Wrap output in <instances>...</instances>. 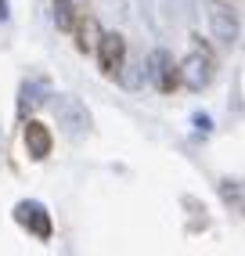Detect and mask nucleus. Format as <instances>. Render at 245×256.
Returning <instances> with one entry per match:
<instances>
[{"label":"nucleus","mask_w":245,"mask_h":256,"mask_svg":"<svg viewBox=\"0 0 245 256\" xmlns=\"http://www.w3.org/2000/svg\"><path fill=\"white\" fill-rule=\"evenodd\" d=\"M72 4H76V0H72Z\"/></svg>","instance_id":"ddd939ff"},{"label":"nucleus","mask_w":245,"mask_h":256,"mask_svg":"<svg viewBox=\"0 0 245 256\" xmlns=\"http://www.w3.org/2000/svg\"><path fill=\"white\" fill-rule=\"evenodd\" d=\"M148 80L155 83V90L159 94H173L180 87V69H177V62H173L170 50H152V58H148Z\"/></svg>","instance_id":"f03ea898"},{"label":"nucleus","mask_w":245,"mask_h":256,"mask_svg":"<svg viewBox=\"0 0 245 256\" xmlns=\"http://www.w3.org/2000/svg\"><path fill=\"white\" fill-rule=\"evenodd\" d=\"M220 195H224V202L227 206H234V210H242V184L238 180H220Z\"/></svg>","instance_id":"9d476101"},{"label":"nucleus","mask_w":245,"mask_h":256,"mask_svg":"<svg viewBox=\"0 0 245 256\" xmlns=\"http://www.w3.org/2000/svg\"><path fill=\"white\" fill-rule=\"evenodd\" d=\"M54 112H58V123L72 134V138H83L86 130H90V112H86L76 98H68V94H62L58 101H54Z\"/></svg>","instance_id":"423d86ee"},{"label":"nucleus","mask_w":245,"mask_h":256,"mask_svg":"<svg viewBox=\"0 0 245 256\" xmlns=\"http://www.w3.org/2000/svg\"><path fill=\"white\" fill-rule=\"evenodd\" d=\"M177 69H180V87L188 90H206L209 83H213V72H216V62H213V50L209 47H191V54L184 62H177Z\"/></svg>","instance_id":"f257e3e1"},{"label":"nucleus","mask_w":245,"mask_h":256,"mask_svg":"<svg viewBox=\"0 0 245 256\" xmlns=\"http://www.w3.org/2000/svg\"><path fill=\"white\" fill-rule=\"evenodd\" d=\"M72 22H76L72 0H54V26H58L62 32H72Z\"/></svg>","instance_id":"1a4fd4ad"},{"label":"nucleus","mask_w":245,"mask_h":256,"mask_svg":"<svg viewBox=\"0 0 245 256\" xmlns=\"http://www.w3.org/2000/svg\"><path fill=\"white\" fill-rule=\"evenodd\" d=\"M11 18V11H8V0H0V22H8Z\"/></svg>","instance_id":"f8f14e48"},{"label":"nucleus","mask_w":245,"mask_h":256,"mask_svg":"<svg viewBox=\"0 0 245 256\" xmlns=\"http://www.w3.org/2000/svg\"><path fill=\"white\" fill-rule=\"evenodd\" d=\"M22 144H26V156L32 162H44L50 156V148H54V134H50V126L40 123V119H29L26 130H22Z\"/></svg>","instance_id":"39448f33"},{"label":"nucleus","mask_w":245,"mask_h":256,"mask_svg":"<svg viewBox=\"0 0 245 256\" xmlns=\"http://www.w3.org/2000/svg\"><path fill=\"white\" fill-rule=\"evenodd\" d=\"M195 126H198L202 134H209V126H213V123H209V116H202V112H198V116H195Z\"/></svg>","instance_id":"9b49d317"},{"label":"nucleus","mask_w":245,"mask_h":256,"mask_svg":"<svg viewBox=\"0 0 245 256\" xmlns=\"http://www.w3.org/2000/svg\"><path fill=\"white\" fill-rule=\"evenodd\" d=\"M94 58H98V69L104 76H119L122 62H126V40L119 32H101V40L94 47Z\"/></svg>","instance_id":"7ed1b4c3"},{"label":"nucleus","mask_w":245,"mask_h":256,"mask_svg":"<svg viewBox=\"0 0 245 256\" xmlns=\"http://www.w3.org/2000/svg\"><path fill=\"white\" fill-rule=\"evenodd\" d=\"M14 220H18V224L29 231V234H36L40 242H47L50 238V213H47V206L44 202H36V198H22L18 206H14Z\"/></svg>","instance_id":"20e7f679"},{"label":"nucleus","mask_w":245,"mask_h":256,"mask_svg":"<svg viewBox=\"0 0 245 256\" xmlns=\"http://www.w3.org/2000/svg\"><path fill=\"white\" fill-rule=\"evenodd\" d=\"M72 36H76V50H80V54H94V47H98V40H101L98 18H94V14H76Z\"/></svg>","instance_id":"0eeeda50"},{"label":"nucleus","mask_w":245,"mask_h":256,"mask_svg":"<svg viewBox=\"0 0 245 256\" xmlns=\"http://www.w3.org/2000/svg\"><path fill=\"white\" fill-rule=\"evenodd\" d=\"M209 22H213L216 40H224V44H234L238 40V18L224 4H209Z\"/></svg>","instance_id":"6e6552de"}]
</instances>
